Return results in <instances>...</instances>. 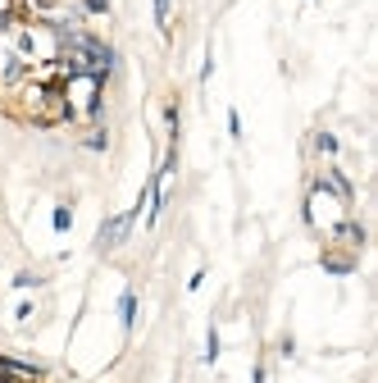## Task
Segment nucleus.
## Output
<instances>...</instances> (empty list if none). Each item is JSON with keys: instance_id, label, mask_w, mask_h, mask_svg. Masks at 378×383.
Returning a JSON list of instances; mask_svg holds the SVG:
<instances>
[{"instance_id": "obj_1", "label": "nucleus", "mask_w": 378, "mask_h": 383, "mask_svg": "<svg viewBox=\"0 0 378 383\" xmlns=\"http://www.w3.org/2000/svg\"><path fill=\"white\" fill-rule=\"evenodd\" d=\"M23 110L32 114L37 123H60V119H69V105H64V92H60V82H32V87H23Z\"/></svg>"}, {"instance_id": "obj_2", "label": "nucleus", "mask_w": 378, "mask_h": 383, "mask_svg": "<svg viewBox=\"0 0 378 383\" xmlns=\"http://www.w3.org/2000/svg\"><path fill=\"white\" fill-rule=\"evenodd\" d=\"M101 78H92V73H73V78L60 82L64 92V105H69V114H77V119H96V110H101Z\"/></svg>"}, {"instance_id": "obj_3", "label": "nucleus", "mask_w": 378, "mask_h": 383, "mask_svg": "<svg viewBox=\"0 0 378 383\" xmlns=\"http://www.w3.org/2000/svg\"><path fill=\"white\" fill-rule=\"evenodd\" d=\"M132 219H137V210H128V215H114V219H105V228H101V251H114V246L128 237V228H132Z\"/></svg>"}, {"instance_id": "obj_4", "label": "nucleus", "mask_w": 378, "mask_h": 383, "mask_svg": "<svg viewBox=\"0 0 378 383\" xmlns=\"http://www.w3.org/2000/svg\"><path fill=\"white\" fill-rule=\"evenodd\" d=\"M0 379H14V383H42L46 370L42 365H27V360H14V356H0Z\"/></svg>"}, {"instance_id": "obj_5", "label": "nucleus", "mask_w": 378, "mask_h": 383, "mask_svg": "<svg viewBox=\"0 0 378 383\" xmlns=\"http://www.w3.org/2000/svg\"><path fill=\"white\" fill-rule=\"evenodd\" d=\"M333 237H337V242H346L351 251H355V246H365V228L355 224V219H342V224L333 228Z\"/></svg>"}, {"instance_id": "obj_6", "label": "nucleus", "mask_w": 378, "mask_h": 383, "mask_svg": "<svg viewBox=\"0 0 378 383\" xmlns=\"http://www.w3.org/2000/svg\"><path fill=\"white\" fill-rule=\"evenodd\" d=\"M132 320H137V292L123 287V296H119V324H123V329H132Z\"/></svg>"}, {"instance_id": "obj_7", "label": "nucleus", "mask_w": 378, "mask_h": 383, "mask_svg": "<svg viewBox=\"0 0 378 383\" xmlns=\"http://www.w3.org/2000/svg\"><path fill=\"white\" fill-rule=\"evenodd\" d=\"M324 270H328V274H351V270H355V256H337V251H328V256H324Z\"/></svg>"}, {"instance_id": "obj_8", "label": "nucleus", "mask_w": 378, "mask_h": 383, "mask_svg": "<svg viewBox=\"0 0 378 383\" xmlns=\"http://www.w3.org/2000/svg\"><path fill=\"white\" fill-rule=\"evenodd\" d=\"M219 360V329H210L206 333V365H215Z\"/></svg>"}, {"instance_id": "obj_9", "label": "nucleus", "mask_w": 378, "mask_h": 383, "mask_svg": "<svg viewBox=\"0 0 378 383\" xmlns=\"http://www.w3.org/2000/svg\"><path fill=\"white\" fill-rule=\"evenodd\" d=\"M14 14H18V0H0V32L14 23Z\"/></svg>"}, {"instance_id": "obj_10", "label": "nucleus", "mask_w": 378, "mask_h": 383, "mask_svg": "<svg viewBox=\"0 0 378 383\" xmlns=\"http://www.w3.org/2000/svg\"><path fill=\"white\" fill-rule=\"evenodd\" d=\"M69 228H73V210L60 206V210H55V233H69Z\"/></svg>"}, {"instance_id": "obj_11", "label": "nucleus", "mask_w": 378, "mask_h": 383, "mask_svg": "<svg viewBox=\"0 0 378 383\" xmlns=\"http://www.w3.org/2000/svg\"><path fill=\"white\" fill-rule=\"evenodd\" d=\"M315 146L324 151V156H337V137H333V132H319V137H315Z\"/></svg>"}, {"instance_id": "obj_12", "label": "nucleus", "mask_w": 378, "mask_h": 383, "mask_svg": "<svg viewBox=\"0 0 378 383\" xmlns=\"http://www.w3.org/2000/svg\"><path fill=\"white\" fill-rule=\"evenodd\" d=\"M77 5H82V14H105L110 0H77Z\"/></svg>"}, {"instance_id": "obj_13", "label": "nucleus", "mask_w": 378, "mask_h": 383, "mask_svg": "<svg viewBox=\"0 0 378 383\" xmlns=\"http://www.w3.org/2000/svg\"><path fill=\"white\" fill-rule=\"evenodd\" d=\"M87 146H92V151H105V128H92V132H87Z\"/></svg>"}, {"instance_id": "obj_14", "label": "nucleus", "mask_w": 378, "mask_h": 383, "mask_svg": "<svg viewBox=\"0 0 378 383\" xmlns=\"http://www.w3.org/2000/svg\"><path fill=\"white\" fill-rule=\"evenodd\" d=\"M32 5L42 9V14H51V18H55V14H60V5H64V0H32Z\"/></svg>"}, {"instance_id": "obj_15", "label": "nucleus", "mask_w": 378, "mask_h": 383, "mask_svg": "<svg viewBox=\"0 0 378 383\" xmlns=\"http://www.w3.org/2000/svg\"><path fill=\"white\" fill-rule=\"evenodd\" d=\"M228 132H232V142L241 137V114L237 110H228Z\"/></svg>"}, {"instance_id": "obj_16", "label": "nucleus", "mask_w": 378, "mask_h": 383, "mask_svg": "<svg viewBox=\"0 0 378 383\" xmlns=\"http://www.w3.org/2000/svg\"><path fill=\"white\" fill-rule=\"evenodd\" d=\"M37 283H42L37 274H18V279H14V287H37Z\"/></svg>"}]
</instances>
